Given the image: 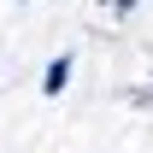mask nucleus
<instances>
[{
    "mask_svg": "<svg viewBox=\"0 0 153 153\" xmlns=\"http://www.w3.org/2000/svg\"><path fill=\"white\" fill-rule=\"evenodd\" d=\"M71 76H76V53H53V59H47V71H41V94L59 100L65 88H71Z\"/></svg>",
    "mask_w": 153,
    "mask_h": 153,
    "instance_id": "nucleus-1",
    "label": "nucleus"
},
{
    "mask_svg": "<svg viewBox=\"0 0 153 153\" xmlns=\"http://www.w3.org/2000/svg\"><path fill=\"white\" fill-rule=\"evenodd\" d=\"M130 106H153V76L141 82V88H130Z\"/></svg>",
    "mask_w": 153,
    "mask_h": 153,
    "instance_id": "nucleus-2",
    "label": "nucleus"
},
{
    "mask_svg": "<svg viewBox=\"0 0 153 153\" xmlns=\"http://www.w3.org/2000/svg\"><path fill=\"white\" fill-rule=\"evenodd\" d=\"M135 6H141V0H106V12H112V18H130Z\"/></svg>",
    "mask_w": 153,
    "mask_h": 153,
    "instance_id": "nucleus-3",
    "label": "nucleus"
},
{
    "mask_svg": "<svg viewBox=\"0 0 153 153\" xmlns=\"http://www.w3.org/2000/svg\"><path fill=\"white\" fill-rule=\"evenodd\" d=\"M18 6H30V0H18Z\"/></svg>",
    "mask_w": 153,
    "mask_h": 153,
    "instance_id": "nucleus-4",
    "label": "nucleus"
}]
</instances>
